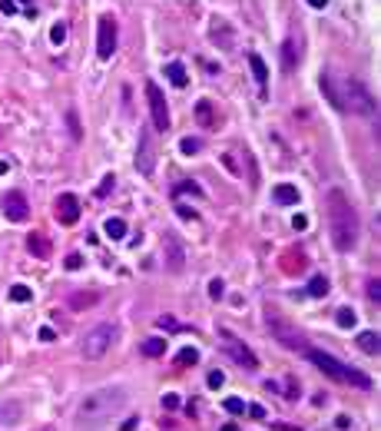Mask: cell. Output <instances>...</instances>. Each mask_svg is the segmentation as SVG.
<instances>
[{"instance_id":"3957f363","label":"cell","mask_w":381,"mask_h":431,"mask_svg":"<svg viewBox=\"0 0 381 431\" xmlns=\"http://www.w3.org/2000/svg\"><path fill=\"white\" fill-rule=\"evenodd\" d=\"M305 358L312 362V365L318 368V372H325L329 379H338V381H352V385H358V388H365L368 392L371 388V379L365 375V372H358V368H352V365H345V362H338V358H331L329 352H322V348H308L305 352Z\"/></svg>"},{"instance_id":"f35d334b","label":"cell","mask_w":381,"mask_h":431,"mask_svg":"<svg viewBox=\"0 0 381 431\" xmlns=\"http://www.w3.org/2000/svg\"><path fill=\"white\" fill-rule=\"evenodd\" d=\"M222 292H226L222 279H213V282H209V295H213V299H222Z\"/></svg>"},{"instance_id":"9a60e30c","label":"cell","mask_w":381,"mask_h":431,"mask_svg":"<svg viewBox=\"0 0 381 431\" xmlns=\"http://www.w3.org/2000/svg\"><path fill=\"white\" fill-rule=\"evenodd\" d=\"M166 80H169L173 87H189V76H186V66H182V60L166 64Z\"/></svg>"},{"instance_id":"ffe728a7","label":"cell","mask_w":381,"mask_h":431,"mask_svg":"<svg viewBox=\"0 0 381 431\" xmlns=\"http://www.w3.org/2000/svg\"><path fill=\"white\" fill-rule=\"evenodd\" d=\"M295 66H299V53H295V40L289 37L285 43H282V70H285V73H292Z\"/></svg>"},{"instance_id":"60d3db41","label":"cell","mask_w":381,"mask_h":431,"mask_svg":"<svg viewBox=\"0 0 381 431\" xmlns=\"http://www.w3.org/2000/svg\"><path fill=\"white\" fill-rule=\"evenodd\" d=\"M176 213L182 216V219H199V213H196V209H189V206H176Z\"/></svg>"},{"instance_id":"2e32d148","label":"cell","mask_w":381,"mask_h":431,"mask_svg":"<svg viewBox=\"0 0 381 431\" xmlns=\"http://www.w3.org/2000/svg\"><path fill=\"white\" fill-rule=\"evenodd\" d=\"M299 196H302V192L295 190V186H289V183H282V186L272 190V199H275L279 206H295L299 203Z\"/></svg>"},{"instance_id":"f1b7e54d","label":"cell","mask_w":381,"mask_h":431,"mask_svg":"<svg viewBox=\"0 0 381 431\" xmlns=\"http://www.w3.org/2000/svg\"><path fill=\"white\" fill-rule=\"evenodd\" d=\"M179 150H182V156H196V153L203 150V143L196 140V136H186V140L179 143Z\"/></svg>"},{"instance_id":"bcb514c9","label":"cell","mask_w":381,"mask_h":431,"mask_svg":"<svg viewBox=\"0 0 381 431\" xmlns=\"http://www.w3.org/2000/svg\"><path fill=\"white\" fill-rule=\"evenodd\" d=\"M40 339H43V342H53V329H40Z\"/></svg>"},{"instance_id":"836d02e7","label":"cell","mask_w":381,"mask_h":431,"mask_svg":"<svg viewBox=\"0 0 381 431\" xmlns=\"http://www.w3.org/2000/svg\"><path fill=\"white\" fill-rule=\"evenodd\" d=\"M222 381H226V375H222L219 368H213V372L206 375V385H209V388H222Z\"/></svg>"},{"instance_id":"7c38bea8","label":"cell","mask_w":381,"mask_h":431,"mask_svg":"<svg viewBox=\"0 0 381 431\" xmlns=\"http://www.w3.org/2000/svg\"><path fill=\"white\" fill-rule=\"evenodd\" d=\"M222 339H226L229 355L236 358V362H239L242 368H249V372H252V368H259V358H255L252 352H249V348H245V345H242L239 339H236V335H229V332H222Z\"/></svg>"},{"instance_id":"d6986e66","label":"cell","mask_w":381,"mask_h":431,"mask_svg":"<svg viewBox=\"0 0 381 431\" xmlns=\"http://www.w3.org/2000/svg\"><path fill=\"white\" fill-rule=\"evenodd\" d=\"M358 348H361L365 355H378V348H381L378 332H358Z\"/></svg>"},{"instance_id":"e575fe53","label":"cell","mask_w":381,"mask_h":431,"mask_svg":"<svg viewBox=\"0 0 381 431\" xmlns=\"http://www.w3.org/2000/svg\"><path fill=\"white\" fill-rule=\"evenodd\" d=\"M50 40H53V43H64V40H66V24H64V20L50 27Z\"/></svg>"},{"instance_id":"7dc6e473","label":"cell","mask_w":381,"mask_h":431,"mask_svg":"<svg viewBox=\"0 0 381 431\" xmlns=\"http://www.w3.org/2000/svg\"><path fill=\"white\" fill-rule=\"evenodd\" d=\"M308 3H312V7H318V10H322V7H325L329 0H308Z\"/></svg>"},{"instance_id":"d4e9b609","label":"cell","mask_w":381,"mask_h":431,"mask_svg":"<svg viewBox=\"0 0 381 431\" xmlns=\"http://www.w3.org/2000/svg\"><path fill=\"white\" fill-rule=\"evenodd\" d=\"M308 295L325 299V295H329V279H325V276H312V282H308Z\"/></svg>"},{"instance_id":"f6af8a7d","label":"cell","mask_w":381,"mask_h":431,"mask_svg":"<svg viewBox=\"0 0 381 431\" xmlns=\"http://www.w3.org/2000/svg\"><path fill=\"white\" fill-rule=\"evenodd\" d=\"M159 325H163V329H169V332H173V329H182V325H176V322H173V318H159Z\"/></svg>"},{"instance_id":"277c9868","label":"cell","mask_w":381,"mask_h":431,"mask_svg":"<svg viewBox=\"0 0 381 431\" xmlns=\"http://www.w3.org/2000/svg\"><path fill=\"white\" fill-rule=\"evenodd\" d=\"M338 90H342L338 97H342V110H345V113L375 116V110H378V100L371 97V90L365 87L361 80H352V76H348V80H345Z\"/></svg>"},{"instance_id":"7a4b0ae2","label":"cell","mask_w":381,"mask_h":431,"mask_svg":"<svg viewBox=\"0 0 381 431\" xmlns=\"http://www.w3.org/2000/svg\"><path fill=\"white\" fill-rule=\"evenodd\" d=\"M329 229H331V242H335V249L338 253H348V249H355L358 242V213L355 206L345 199L342 190H331L329 192Z\"/></svg>"},{"instance_id":"4fadbf2b","label":"cell","mask_w":381,"mask_h":431,"mask_svg":"<svg viewBox=\"0 0 381 431\" xmlns=\"http://www.w3.org/2000/svg\"><path fill=\"white\" fill-rule=\"evenodd\" d=\"M57 219H60L64 226H73L76 219H80V199H76L73 192H64V196L57 199Z\"/></svg>"},{"instance_id":"83f0119b","label":"cell","mask_w":381,"mask_h":431,"mask_svg":"<svg viewBox=\"0 0 381 431\" xmlns=\"http://www.w3.org/2000/svg\"><path fill=\"white\" fill-rule=\"evenodd\" d=\"M196 362H199V352H196V348H179V355H176L179 368H189V365H196Z\"/></svg>"},{"instance_id":"681fc988","label":"cell","mask_w":381,"mask_h":431,"mask_svg":"<svg viewBox=\"0 0 381 431\" xmlns=\"http://www.w3.org/2000/svg\"><path fill=\"white\" fill-rule=\"evenodd\" d=\"M219 431H239V428H236V425L229 421V425H222V428H219Z\"/></svg>"},{"instance_id":"ba28073f","label":"cell","mask_w":381,"mask_h":431,"mask_svg":"<svg viewBox=\"0 0 381 431\" xmlns=\"http://www.w3.org/2000/svg\"><path fill=\"white\" fill-rule=\"evenodd\" d=\"M163 246H166V272H173V276L186 272V246H182V239L176 232H166Z\"/></svg>"},{"instance_id":"9c48e42d","label":"cell","mask_w":381,"mask_h":431,"mask_svg":"<svg viewBox=\"0 0 381 431\" xmlns=\"http://www.w3.org/2000/svg\"><path fill=\"white\" fill-rule=\"evenodd\" d=\"M0 209H3V216H7L10 222H24V219H30V203H27V196H24L20 190L3 192V199H0Z\"/></svg>"},{"instance_id":"8d00e7d4","label":"cell","mask_w":381,"mask_h":431,"mask_svg":"<svg viewBox=\"0 0 381 431\" xmlns=\"http://www.w3.org/2000/svg\"><path fill=\"white\" fill-rule=\"evenodd\" d=\"M66 123H70V133H73V140H80L83 133H80V120H76V110H70V113H66Z\"/></svg>"},{"instance_id":"b9f144b4","label":"cell","mask_w":381,"mask_h":431,"mask_svg":"<svg viewBox=\"0 0 381 431\" xmlns=\"http://www.w3.org/2000/svg\"><path fill=\"white\" fill-rule=\"evenodd\" d=\"M305 226H308V216H302V213H299V216H295V219H292V229H295V232H302Z\"/></svg>"},{"instance_id":"ee69618b","label":"cell","mask_w":381,"mask_h":431,"mask_svg":"<svg viewBox=\"0 0 381 431\" xmlns=\"http://www.w3.org/2000/svg\"><path fill=\"white\" fill-rule=\"evenodd\" d=\"M0 10L7 13V17H13V13H17V3H13V0H3V3H0Z\"/></svg>"},{"instance_id":"8fae6325","label":"cell","mask_w":381,"mask_h":431,"mask_svg":"<svg viewBox=\"0 0 381 431\" xmlns=\"http://www.w3.org/2000/svg\"><path fill=\"white\" fill-rule=\"evenodd\" d=\"M136 169H140L143 176H152V169H156V146H152V136L143 129L140 133V150H136Z\"/></svg>"},{"instance_id":"603a6c76","label":"cell","mask_w":381,"mask_h":431,"mask_svg":"<svg viewBox=\"0 0 381 431\" xmlns=\"http://www.w3.org/2000/svg\"><path fill=\"white\" fill-rule=\"evenodd\" d=\"M103 232H106L110 239H123V236H127V222H123V219H116V216H110V219L103 222Z\"/></svg>"},{"instance_id":"5bb4252c","label":"cell","mask_w":381,"mask_h":431,"mask_svg":"<svg viewBox=\"0 0 381 431\" xmlns=\"http://www.w3.org/2000/svg\"><path fill=\"white\" fill-rule=\"evenodd\" d=\"M322 97L338 110V113H345L342 110V97H338V87H335V80H331V73H322Z\"/></svg>"},{"instance_id":"d590c367","label":"cell","mask_w":381,"mask_h":431,"mask_svg":"<svg viewBox=\"0 0 381 431\" xmlns=\"http://www.w3.org/2000/svg\"><path fill=\"white\" fill-rule=\"evenodd\" d=\"M113 173H110V176H103V183L100 186H96V196H100V199H106V196H110V190H113Z\"/></svg>"},{"instance_id":"8992f818","label":"cell","mask_w":381,"mask_h":431,"mask_svg":"<svg viewBox=\"0 0 381 431\" xmlns=\"http://www.w3.org/2000/svg\"><path fill=\"white\" fill-rule=\"evenodd\" d=\"M268 332H272V335H275L282 345H289V348L302 352V355L308 352V348H312L308 335H305V332H299L295 325H289V322H282V318H272V322H268Z\"/></svg>"},{"instance_id":"ab89813d","label":"cell","mask_w":381,"mask_h":431,"mask_svg":"<svg viewBox=\"0 0 381 431\" xmlns=\"http://www.w3.org/2000/svg\"><path fill=\"white\" fill-rule=\"evenodd\" d=\"M163 408H166V411H176V408H179V395H173V392L163 395Z\"/></svg>"},{"instance_id":"d6a6232c","label":"cell","mask_w":381,"mask_h":431,"mask_svg":"<svg viewBox=\"0 0 381 431\" xmlns=\"http://www.w3.org/2000/svg\"><path fill=\"white\" fill-rule=\"evenodd\" d=\"M176 196H203V192H199V186H196V183H179L176 190Z\"/></svg>"},{"instance_id":"1f68e13d","label":"cell","mask_w":381,"mask_h":431,"mask_svg":"<svg viewBox=\"0 0 381 431\" xmlns=\"http://www.w3.org/2000/svg\"><path fill=\"white\" fill-rule=\"evenodd\" d=\"M338 325H342V329H352V325H355V312H352V309H338Z\"/></svg>"},{"instance_id":"30bf717a","label":"cell","mask_w":381,"mask_h":431,"mask_svg":"<svg viewBox=\"0 0 381 431\" xmlns=\"http://www.w3.org/2000/svg\"><path fill=\"white\" fill-rule=\"evenodd\" d=\"M116 50V20L110 13H103L100 17V37H96V53H100V60H110Z\"/></svg>"},{"instance_id":"4316f807","label":"cell","mask_w":381,"mask_h":431,"mask_svg":"<svg viewBox=\"0 0 381 431\" xmlns=\"http://www.w3.org/2000/svg\"><path fill=\"white\" fill-rule=\"evenodd\" d=\"M89 305H96V295H93V292H76L73 299H70V309H89Z\"/></svg>"},{"instance_id":"74e56055","label":"cell","mask_w":381,"mask_h":431,"mask_svg":"<svg viewBox=\"0 0 381 431\" xmlns=\"http://www.w3.org/2000/svg\"><path fill=\"white\" fill-rule=\"evenodd\" d=\"M368 299H371V302H381V282L378 279L368 282Z\"/></svg>"},{"instance_id":"7bdbcfd3","label":"cell","mask_w":381,"mask_h":431,"mask_svg":"<svg viewBox=\"0 0 381 431\" xmlns=\"http://www.w3.org/2000/svg\"><path fill=\"white\" fill-rule=\"evenodd\" d=\"M66 266H70V269H80V266H83V255H80V253L66 255Z\"/></svg>"},{"instance_id":"4dcf8cb0","label":"cell","mask_w":381,"mask_h":431,"mask_svg":"<svg viewBox=\"0 0 381 431\" xmlns=\"http://www.w3.org/2000/svg\"><path fill=\"white\" fill-rule=\"evenodd\" d=\"M222 408H226L229 415H242V411H245V402H242V398H226Z\"/></svg>"},{"instance_id":"52a82bcc","label":"cell","mask_w":381,"mask_h":431,"mask_svg":"<svg viewBox=\"0 0 381 431\" xmlns=\"http://www.w3.org/2000/svg\"><path fill=\"white\" fill-rule=\"evenodd\" d=\"M146 100H150V116H152V127L159 129V133H166L169 129V106H166V97L163 90L156 87V83H146Z\"/></svg>"},{"instance_id":"e0dca14e","label":"cell","mask_w":381,"mask_h":431,"mask_svg":"<svg viewBox=\"0 0 381 431\" xmlns=\"http://www.w3.org/2000/svg\"><path fill=\"white\" fill-rule=\"evenodd\" d=\"M196 120H199V123H203L206 129L219 127V120H216V110H213V103H209V100H199V103H196Z\"/></svg>"},{"instance_id":"44dd1931","label":"cell","mask_w":381,"mask_h":431,"mask_svg":"<svg viewBox=\"0 0 381 431\" xmlns=\"http://www.w3.org/2000/svg\"><path fill=\"white\" fill-rule=\"evenodd\" d=\"M27 249L37 255V259H50V246H47V239H43L40 232H30V236H27Z\"/></svg>"},{"instance_id":"c3c4849f","label":"cell","mask_w":381,"mask_h":431,"mask_svg":"<svg viewBox=\"0 0 381 431\" xmlns=\"http://www.w3.org/2000/svg\"><path fill=\"white\" fill-rule=\"evenodd\" d=\"M7 169H10V163H7V160H0V176H3Z\"/></svg>"},{"instance_id":"ac0fdd59","label":"cell","mask_w":381,"mask_h":431,"mask_svg":"<svg viewBox=\"0 0 381 431\" xmlns=\"http://www.w3.org/2000/svg\"><path fill=\"white\" fill-rule=\"evenodd\" d=\"M20 418H24V408L17 405V402H3L0 405V428L3 425H17Z\"/></svg>"},{"instance_id":"6da1fadb","label":"cell","mask_w":381,"mask_h":431,"mask_svg":"<svg viewBox=\"0 0 381 431\" xmlns=\"http://www.w3.org/2000/svg\"><path fill=\"white\" fill-rule=\"evenodd\" d=\"M129 405V388L127 385H110V388H96L89 392L80 408H76V431H100Z\"/></svg>"},{"instance_id":"5b68a950","label":"cell","mask_w":381,"mask_h":431,"mask_svg":"<svg viewBox=\"0 0 381 431\" xmlns=\"http://www.w3.org/2000/svg\"><path fill=\"white\" fill-rule=\"evenodd\" d=\"M116 339H120V329H116L113 322H100V325H93V329L83 335V355H87L89 362H96V358H103L110 348H113Z\"/></svg>"},{"instance_id":"cb8c5ba5","label":"cell","mask_w":381,"mask_h":431,"mask_svg":"<svg viewBox=\"0 0 381 431\" xmlns=\"http://www.w3.org/2000/svg\"><path fill=\"white\" fill-rule=\"evenodd\" d=\"M213 43H219L222 50H229L232 47V37H229V27L219 24V20H213Z\"/></svg>"},{"instance_id":"7402d4cb","label":"cell","mask_w":381,"mask_h":431,"mask_svg":"<svg viewBox=\"0 0 381 431\" xmlns=\"http://www.w3.org/2000/svg\"><path fill=\"white\" fill-rule=\"evenodd\" d=\"M249 66H252V76L259 80V87H266V83H268V66H266V60H262L259 53H252V57H249Z\"/></svg>"},{"instance_id":"f546056e","label":"cell","mask_w":381,"mask_h":431,"mask_svg":"<svg viewBox=\"0 0 381 431\" xmlns=\"http://www.w3.org/2000/svg\"><path fill=\"white\" fill-rule=\"evenodd\" d=\"M10 299H13V302H30V299H34V292L27 289V285H13V289H10Z\"/></svg>"},{"instance_id":"484cf974","label":"cell","mask_w":381,"mask_h":431,"mask_svg":"<svg viewBox=\"0 0 381 431\" xmlns=\"http://www.w3.org/2000/svg\"><path fill=\"white\" fill-rule=\"evenodd\" d=\"M140 348H143V355L159 358V355H163V352H166V342H163V339H146V342H143Z\"/></svg>"}]
</instances>
